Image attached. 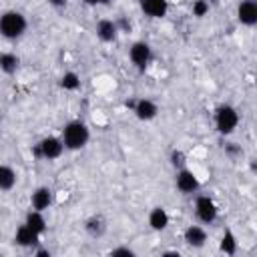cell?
Instances as JSON below:
<instances>
[{
    "label": "cell",
    "mask_w": 257,
    "mask_h": 257,
    "mask_svg": "<svg viewBox=\"0 0 257 257\" xmlns=\"http://www.w3.org/2000/svg\"><path fill=\"white\" fill-rule=\"evenodd\" d=\"M169 161H171V167H173V169H183V167H187V157H185V153L179 151V149L171 151Z\"/></svg>",
    "instance_id": "cell-22"
},
{
    "label": "cell",
    "mask_w": 257,
    "mask_h": 257,
    "mask_svg": "<svg viewBox=\"0 0 257 257\" xmlns=\"http://www.w3.org/2000/svg\"><path fill=\"white\" fill-rule=\"evenodd\" d=\"M133 112H135V116H137L139 120L149 122V120L157 118V114H159V104H157L155 100H151V98H139V100L133 102Z\"/></svg>",
    "instance_id": "cell-9"
},
{
    "label": "cell",
    "mask_w": 257,
    "mask_h": 257,
    "mask_svg": "<svg viewBox=\"0 0 257 257\" xmlns=\"http://www.w3.org/2000/svg\"><path fill=\"white\" fill-rule=\"evenodd\" d=\"M199 177L191 171V169H187V167H183V169H177V177H175V187L183 193V195H191V193H197V189H199Z\"/></svg>",
    "instance_id": "cell-7"
},
{
    "label": "cell",
    "mask_w": 257,
    "mask_h": 257,
    "mask_svg": "<svg viewBox=\"0 0 257 257\" xmlns=\"http://www.w3.org/2000/svg\"><path fill=\"white\" fill-rule=\"evenodd\" d=\"M207 12H209V2H205V0H195L193 2V16L203 18Z\"/></svg>",
    "instance_id": "cell-23"
},
{
    "label": "cell",
    "mask_w": 257,
    "mask_h": 257,
    "mask_svg": "<svg viewBox=\"0 0 257 257\" xmlns=\"http://www.w3.org/2000/svg\"><path fill=\"white\" fill-rule=\"evenodd\" d=\"M24 225L26 227H30L34 233H38L40 237L44 235V231H46V219H44V213L42 211H36V209H30L28 213H26V217H24Z\"/></svg>",
    "instance_id": "cell-16"
},
{
    "label": "cell",
    "mask_w": 257,
    "mask_h": 257,
    "mask_svg": "<svg viewBox=\"0 0 257 257\" xmlns=\"http://www.w3.org/2000/svg\"><path fill=\"white\" fill-rule=\"evenodd\" d=\"M28 28L26 16L18 10H6L0 14V36L6 40H16L20 36H24Z\"/></svg>",
    "instance_id": "cell-2"
},
{
    "label": "cell",
    "mask_w": 257,
    "mask_h": 257,
    "mask_svg": "<svg viewBox=\"0 0 257 257\" xmlns=\"http://www.w3.org/2000/svg\"><path fill=\"white\" fill-rule=\"evenodd\" d=\"M16 171L10 165H0V191H12L16 185Z\"/></svg>",
    "instance_id": "cell-20"
},
{
    "label": "cell",
    "mask_w": 257,
    "mask_h": 257,
    "mask_svg": "<svg viewBox=\"0 0 257 257\" xmlns=\"http://www.w3.org/2000/svg\"><path fill=\"white\" fill-rule=\"evenodd\" d=\"M94 32H96V38H98L100 42L110 44V42H116L120 30H118V24H116L114 20H110V18H100V20L96 22Z\"/></svg>",
    "instance_id": "cell-8"
},
{
    "label": "cell",
    "mask_w": 257,
    "mask_h": 257,
    "mask_svg": "<svg viewBox=\"0 0 257 257\" xmlns=\"http://www.w3.org/2000/svg\"><path fill=\"white\" fill-rule=\"evenodd\" d=\"M54 201V193L50 187H38L32 191L30 195V209H36V211H48L50 205Z\"/></svg>",
    "instance_id": "cell-10"
},
{
    "label": "cell",
    "mask_w": 257,
    "mask_h": 257,
    "mask_svg": "<svg viewBox=\"0 0 257 257\" xmlns=\"http://www.w3.org/2000/svg\"><path fill=\"white\" fill-rule=\"evenodd\" d=\"M237 20L243 26H255L257 24V2L255 0H243L237 6Z\"/></svg>",
    "instance_id": "cell-11"
},
{
    "label": "cell",
    "mask_w": 257,
    "mask_h": 257,
    "mask_svg": "<svg viewBox=\"0 0 257 257\" xmlns=\"http://www.w3.org/2000/svg\"><path fill=\"white\" fill-rule=\"evenodd\" d=\"M60 139H62L66 151H80L90 141V128L84 120L74 118V120H68L62 126V137Z\"/></svg>",
    "instance_id": "cell-1"
},
{
    "label": "cell",
    "mask_w": 257,
    "mask_h": 257,
    "mask_svg": "<svg viewBox=\"0 0 257 257\" xmlns=\"http://www.w3.org/2000/svg\"><path fill=\"white\" fill-rule=\"evenodd\" d=\"M84 229H86V233H88L90 237H102L104 231H106V221H104V217H100V215H92V217L86 219Z\"/></svg>",
    "instance_id": "cell-17"
},
{
    "label": "cell",
    "mask_w": 257,
    "mask_h": 257,
    "mask_svg": "<svg viewBox=\"0 0 257 257\" xmlns=\"http://www.w3.org/2000/svg\"><path fill=\"white\" fill-rule=\"evenodd\" d=\"M20 68V58L14 52H0V70L4 74H16Z\"/></svg>",
    "instance_id": "cell-18"
},
{
    "label": "cell",
    "mask_w": 257,
    "mask_h": 257,
    "mask_svg": "<svg viewBox=\"0 0 257 257\" xmlns=\"http://www.w3.org/2000/svg\"><path fill=\"white\" fill-rule=\"evenodd\" d=\"M14 243L18 245V247H24V249H34V247H38V243H40V235L38 233H34L30 227H26L24 223L16 229V233H14Z\"/></svg>",
    "instance_id": "cell-12"
},
{
    "label": "cell",
    "mask_w": 257,
    "mask_h": 257,
    "mask_svg": "<svg viewBox=\"0 0 257 257\" xmlns=\"http://www.w3.org/2000/svg\"><path fill=\"white\" fill-rule=\"evenodd\" d=\"M36 255H38V257H50V251H46V249H36Z\"/></svg>",
    "instance_id": "cell-26"
},
{
    "label": "cell",
    "mask_w": 257,
    "mask_h": 257,
    "mask_svg": "<svg viewBox=\"0 0 257 257\" xmlns=\"http://www.w3.org/2000/svg\"><path fill=\"white\" fill-rule=\"evenodd\" d=\"M64 151H66V149H64L62 139H60V137H54V135L44 137V139L36 145V155L42 157V159H46V161H54V159H58Z\"/></svg>",
    "instance_id": "cell-5"
},
{
    "label": "cell",
    "mask_w": 257,
    "mask_h": 257,
    "mask_svg": "<svg viewBox=\"0 0 257 257\" xmlns=\"http://www.w3.org/2000/svg\"><path fill=\"white\" fill-rule=\"evenodd\" d=\"M183 241L189 247H193V249L205 247V243H207V231H205V227H201V225H189L185 229V233H183Z\"/></svg>",
    "instance_id": "cell-13"
},
{
    "label": "cell",
    "mask_w": 257,
    "mask_h": 257,
    "mask_svg": "<svg viewBox=\"0 0 257 257\" xmlns=\"http://www.w3.org/2000/svg\"><path fill=\"white\" fill-rule=\"evenodd\" d=\"M60 86L64 90H76L80 86V76L74 72V70H66L62 76H60Z\"/></svg>",
    "instance_id": "cell-21"
},
{
    "label": "cell",
    "mask_w": 257,
    "mask_h": 257,
    "mask_svg": "<svg viewBox=\"0 0 257 257\" xmlns=\"http://www.w3.org/2000/svg\"><path fill=\"white\" fill-rule=\"evenodd\" d=\"M239 110L233 104H219L215 108V128L219 135L229 137L239 126Z\"/></svg>",
    "instance_id": "cell-3"
},
{
    "label": "cell",
    "mask_w": 257,
    "mask_h": 257,
    "mask_svg": "<svg viewBox=\"0 0 257 257\" xmlns=\"http://www.w3.org/2000/svg\"><path fill=\"white\" fill-rule=\"evenodd\" d=\"M48 2H50L52 6H64V4L68 2V0H48Z\"/></svg>",
    "instance_id": "cell-27"
},
{
    "label": "cell",
    "mask_w": 257,
    "mask_h": 257,
    "mask_svg": "<svg viewBox=\"0 0 257 257\" xmlns=\"http://www.w3.org/2000/svg\"><path fill=\"white\" fill-rule=\"evenodd\" d=\"M237 237L231 229H225L223 235H221V241H219V251L225 253V255H235L237 253Z\"/></svg>",
    "instance_id": "cell-19"
},
{
    "label": "cell",
    "mask_w": 257,
    "mask_h": 257,
    "mask_svg": "<svg viewBox=\"0 0 257 257\" xmlns=\"http://www.w3.org/2000/svg\"><path fill=\"white\" fill-rule=\"evenodd\" d=\"M110 255H112V257H133L135 251H133L131 247H116V249L110 251Z\"/></svg>",
    "instance_id": "cell-24"
},
{
    "label": "cell",
    "mask_w": 257,
    "mask_h": 257,
    "mask_svg": "<svg viewBox=\"0 0 257 257\" xmlns=\"http://www.w3.org/2000/svg\"><path fill=\"white\" fill-rule=\"evenodd\" d=\"M147 221H149V227L153 231H165L171 225V217H169L165 207H153L149 211V219Z\"/></svg>",
    "instance_id": "cell-15"
},
{
    "label": "cell",
    "mask_w": 257,
    "mask_h": 257,
    "mask_svg": "<svg viewBox=\"0 0 257 257\" xmlns=\"http://www.w3.org/2000/svg\"><path fill=\"white\" fill-rule=\"evenodd\" d=\"M141 10L149 18H165L169 12V0H139Z\"/></svg>",
    "instance_id": "cell-14"
},
{
    "label": "cell",
    "mask_w": 257,
    "mask_h": 257,
    "mask_svg": "<svg viewBox=\"0 0 257 257\" xmlns=\"http://www.w3.org/2000/svg\"><path fill=\"white\" fill-rule=\"evenodd\" d=\"M195 215L203 225H211L219 217V207L209 195H199L195 199Z\"/></svg>",
    "instance_id": "cell-4"
},
{
    "label": "cell",
    "mask_w": 257,
    "mask_h": 257,
    "mask_svg": "<svg viewBox=\"0 0 257 257\" xmlns=\"http://www.w3.org/2000/svg\"><path fill=\"white\" fill-rule=\"evenodd\" d=\"M128 58H131V62L135 64V68L145 70V68L149 66L151 58H153V48H151V44L145 42V40L133 42L131 48H128Z\"/></svg>",
    "instance_id": "cell-6"
},
{
    "label": "cell",
    "mask_w": 257,
    "mask_h": 257,
    "mask_svg": "<svg viewBox=\"0 0 257 257\" xmlns=\"http://www.w3.org/2000/svg\"><path fill=\"white\" fill-rule=\"evenodd\" d=\"M86 4H90V6H98V4H108V0H84Z\"/></svg>",
    "instance_id": "cell-25"
}]
</instances>
